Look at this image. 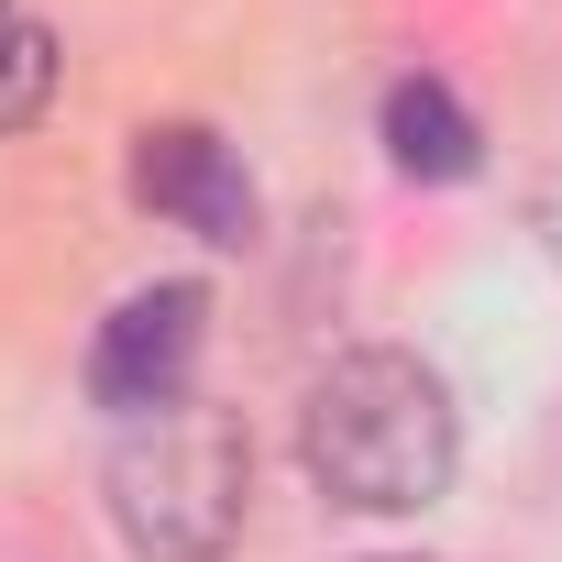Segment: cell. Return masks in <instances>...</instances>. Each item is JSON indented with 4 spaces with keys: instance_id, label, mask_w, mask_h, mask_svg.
I'll list each match as a JSON object with an SVG mask.
<instances>
[{
    "instance_id": "6da1fadb",
    "label": "cell",
    "mask_w": 562,
    "mask_h": 562,
    "mask_svg": "<svg viewBox=\"0 0 562 562\" xmlns=\"http://www.w3.org/2000/svg\"><path fill=\"white\" fill-rule=\"evenodd\" d=\"M452 452H463L452 386H441L419 353H397V342L342 353V364L310 386V408H299V463H310V485H321L331 507H364V518L430 507V496L452 485Z\"/></svg>"
},
{
    "instance_id": "7a4b0ae2",
    "label": "cell",
    "mask_w": 562,
    "mask_h": 562,
    "mask_svg": "<svg viewBox=\"0 0 562 562\" xmlns=\"http://www.w3.org/2000/svg\"><path fill=\"white\" fill-rule=\"evenodd\" d=\"M111 529L133 562H221L254 507V441L210 397H166L111 441Z\"/></svg>"
},
{
    "instance_id": "3957f363",
    "label": "cell",
    "mask_w": 562,
    "mask_h": 562,
    "mask_svg": "<svg viewBox=\"0 0 562 562\" xmlns=\"http://www.w3.org/2000/svg\"><path fill=\"white\" fill-rule=\"evenodd\" d=\"M199 342H210V288H188V276L133 288V299L100 321V342H89V397H100L111 419H144V408L188 397Z\"/></svg>"
},
{
    "instance_id": "5b68a950",
    "label": "cell",
    "mask_w": 562,
    "mask_h": 562,
    "mask_svg": "<svg viewBox=\"0 0 562 562\" xmlns=\"http://www.w3.org/2000/svg\"><path fill=\"white\" fill-rule=\"evenodd\" d=\"M386 155H397V177H419V188H463V177L485 166V133H474V111H463L441 78H397V89H386Z\"/></svg>"
},
{
    "instance_id": "8992f818",
    "label": "cell",
    "mask_w": 562,
    "mask_h": 562,
    "mask_svg": "<svg viewBox=\"0 0 562 562\" xmlns=\"http://www.w3.org/2000/svg\"><path fill=\"white\" fill-rule=\"evenodd\" d=\"M56 34L34 23V12H0V133H34L45 122V100H56Z\"/></svg>"
},
{
    "instance_id": "277c9868",
    "label": "cell",
    "mask_w": 562,
    "mask_h": 562,
    "mask_svg": "<svg viewBox=\"0 0 562 562\" xmlns=\"http://www.w3.org/2000/svg\"><path fill=\"white\" fill-rule=\"evenodd\" d=\"M133 199L166 210V221H188L199 243H243V232H254V177H243L232 144L199 133V122H155V133L133 144Z\"/></svg>"
},
{
    "instance_id": "52a82bcc",
    "label": "cell",
    "mask_w": 562,
    "mask_h": 562,
    "mask_svg": "<svg viewBox=\"0 0 562 562\" xmlns=\"http://www.w3.org/2000/svg\"><path fill=\"white\" fill-rule=\"evenodd\" d=\"M0 12H12V0H0Z\"/></svg>"
}]
</instances>
